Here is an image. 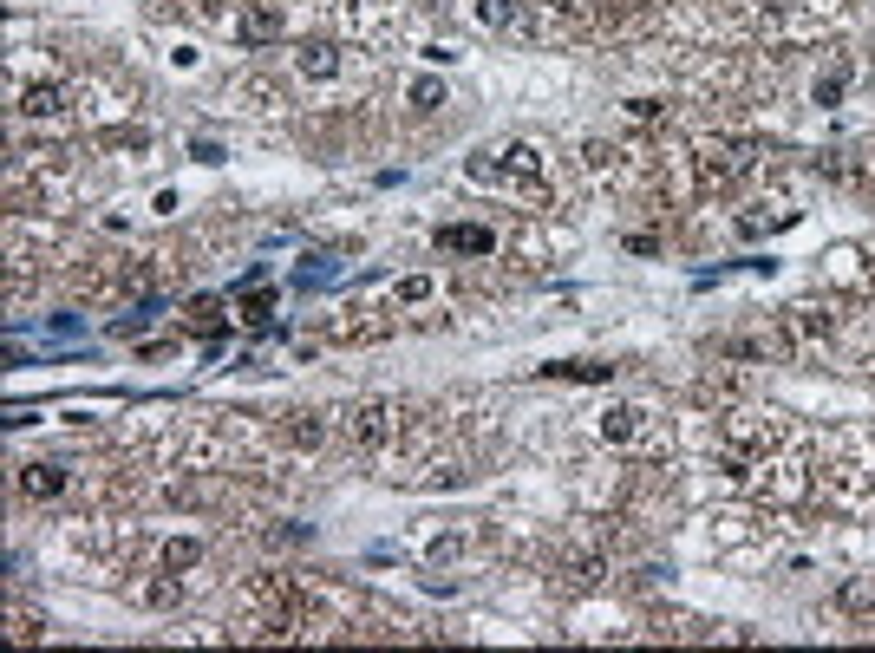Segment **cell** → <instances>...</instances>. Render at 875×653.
Here are the masks:
<instances>
[{
  "instance_id": "6da1fadb",
  "label": "cell",
  "mask_w": 875,
  "mask_h": 653,
  "mask_svg": "<svg viewBox=\"0 0 875 653\" xmlns=\"http://www.w3.org/2000/svg\"><path fill=\"white\" fill-rule=\"evenodd\" d=\"M471 170H477V177L510 183V190H523V196H542V190H549V164H542V151H536V144H523V138L497 144V151H477Z\"/></svg>"
},
{
  "instance_id": "7a4b0ae2",
  "label": "cell",
  "mask_w": 875,
  "mask_h": 653,
  "mask_svg": "<svg viewBox=\"0 0 875 653\" xmlns=\"http://www.w3.org/2000/svg\"><path fill=\"white\" fill-rule=\"evenodd\" d=\"M399 431H405V405H392V399H360V405L347 412L353 451H386Z\"/></svg>"
},
{
  "instance_id": "3957f363",
  "label": "cell",
  "mask_w": 875,
  "mask_h": 653,
  "mask_svg": "<svg viewBox=\"0 0 875 653\" xmlns=\"http://www.w3.org/2000/svg\"><path fill=\"white\" fill-rule=\"evenodd\" d=\"M751 144H738V138H706L699 144V177L712 183V190H732L738 177H751Z\"/></svg>"
},
{
  "instance_id": "277c9868",
  "label": "cell",
  "mask_w": 875,
  "mask_h": 653,
  "mask_svg": "<svg viewBox=\"0 0 875 653\" xmlns=\"http://www.w3.org/2000/svg\"><path fill=\"white\" fill-rule=\"evenodd\" d=\"M281 27H288V14H281L275 0H249V14L236 20V33L249 46H268V40H281Z\"/></svg>"
},
{
  "instance_id": "5b68a950",
  "label": "cell",
  "mask_w": 875,
  "mask_h": 653,
  "mask_svg": "<svg viewBox=\"0 0 875 653\" xmlns=\"http://www.w3.org/2000/svg\"><path fill=\"white\" fill-rule=\"evenodd\" d=\"M438 249H451V255H490V249H497V236H490L484 223H451V229H438Z\"/></svg>"
},
{
  "instance_id": "8992f818",
  "label": "cell",
  "mask_w": 875,
  "mask_h": 653,
  "mask_svg": "<svg viewBox=\"0 0 875 653\" xmlns=\"http://www.w3.org/2000/svg\"><path fill=\"white\" fill-rule=\"evenodd\" d=\"M59 105H66V85H59V79H33L27 92H20V112H27V118H53Z\"/></svg>"
},
{
  "instance_id": "52a82bcc",
  "label": "cell",
  "mask_w": 875,
  "mask_h": 653,
  "mask_svg": "<svg viewBox=\"0 0 875 653\" xmlns=\"http://www.w3.org/2000/svg\"><path fill=\"white\" fill-rule=\"evenodd\" d=\"M301 72L307 79H340V46L334 40H307L301 46Z\"/></svg>"
},
{
  "instance_id": "ba28073f",
  "label": "cell",
  "mask_w": 875,
  "mask_h": 653,
  "mask_svg": "<svg viewBox=\"0 0 875 653\" xmlns=\"http://www.w3.org/2000/svg\"><path fill=\"white\" fill-rule=\"evenodd\" d=\"M20 490L40 497V503H53L59 490H66V471H59V464H27V471H20Z\"/></svg>"
},
{
  "instance_id": "9c48e42d",
  "label": "cell",
  "mask_w": 875,
  "mask_h": 653,
  "mask_svg": "<svg viewBox=\"0 0 875 653\" xmlns=\"http://www.w3.org/2000/svg\"><path fill=\"white\" fill-rule=\"evenodd\" d=\"M601 438H608V445H634V438H640V412H634V405H608V412H601Z\"/></svg>"
},
{
  "instance_id": "30bf717a",
  "label": "cell",
  "mask_w": 875,
  "mask_h": 653,
  "mask_svg": "<svg viewBox=\"0 0 875 653\" xmlns=\"http://www.w3.org/2000/svg\"><path fill=\"white\" fill-rule=\"evenodd\" d=\"M196 562H203V542L196 536H170L164 542V569H196Z\"/></svg>"
},
{
  "instance_id": "8fae6325",
  "label": "cell",
  "mask_w": 875,
  "mask_h": 653,
  "mask_svg": "<svg viewBox=\"0 0 875 653\" xmlns=\"http://www.w3.org/2000/svg\"><path fill=\"white\" fill-rule=\"evenodd\" d=\"M138 601H144V608H177V601H183V582H177V569H170V575H164V582H151V588H138Z\"/></svg>"
},
{
  "instance_id": "7c38bea8",
  "label": "cell",
  "mask_w": 875,
  "mask_h": 653,
  "mask_svg": "<svg viewBox=\"0 0 875 653\" xmlns=\"http://www.w3.org/2000/svg\"><path fill=\"white\" fill-rule=\"evenodd\" d=\"M836 608H849V614H875V582H843V588H836Z\"/></svg>"
},
{
  "instance_id": "4fadbf2b",
  "label": "cell",
  "mask_w": 875,
  "mask_h": 653,
  "mask_svg": "<svg viewBox=\"0 0 875 653\" xmlns=\"http://www.w3.org/2000/svg\"><path fill=\"white\" fill-rule=\"evenodd\" d=\"M556 379H608L614 366H601V360H562V366H549Z\"/></svg>"
},
{
  "instance_id": "5bb4252c",
  "label": "cell",
  "mask_w": 875,
  "mask_h": 653,
  "mask_svg": "<svg viewBox=\"0 0 875 653\" xmlns=\"http://www.w3.org/2000/svg\"><path fill=\"white\" fill-rule=\"evenodd\" d=\"M791 327L804 340H817V334H830V314H817V307H791Z\"/></svg>"
},
{
  "instance_id": "9a60e30c",
  "label": "cell",
  "mask_w": 875,
  "mask_h": 653,
  "mask_svg": "<svg viewBox=\"0 0 875 653\" xmlns=\"http://www.w3.org/2000/svg\"><path fill=\"white\" fill-rule=\"evenodd\" d=\"M843 92H849V72H843V66L817 79V105H843Z\"/></svg>"
},
{
  "instance_id": "2e32d148",
  "label": "cell",
  "mask_w": 875,
  "mask_h": 653,
  "mask_svg": "<svg viewBox=\"0 0 875 653\" xmlns=\"http://www.w3.org/2000/svg\"><path fill=\"white\" fill-rule=\"evenodd\" d=\"M288 438H294V445H320V418L314 412H294L288 418Z\"/></svg>"
},
{
  "instance_id": "e0dca14e",
  "label": "cell",
  "mask_w": 875,
  "mask_h": 653,
  "mask_svg": "<svg viewBox=\"0 0 875 653\" xmlns=\"http://www.w3.org/2000/svg\"><path fill=\"white\" fill-rule=\"evenodd\" d=\"M412 105H418V112H438V105H445V85H438V79H418L412 85Z\"/></svg>"
},
{
  "instance_id": "ac0fdd59",
  "label": "cell",
  "mask_w": 875,
  "mask_h": 653,
  "mask_svg": "<svg viewBox=\"0 0 875 653\" xmlns=\"http://www.w3.org/2000/svg\"><path fill=\"white\" fill-rule=\"evenodd\" d=\"M588 170H595V177H608V170H614V157H621V151H614V144H588Z\"/></svg>"
},
{
  "instance_id": "d6986e66",
  "label": "cell",
  "mask_w": 875,
  "mask_h": 653,
  "mask_svg": "<svg viewBox=\"0 0 875 653\" xmlns=\"http://www.w3.org/2000/svg\"><path fill=\"white\" fill-rule=\"evenodd\" d=\"M425 294H431V275H405L399 281V301H425Z\"/></svg>"
},
{
  "instance_id": "ffe728a7",
  "label": "cell",
  "mask_w": 875,
  "mask_h": 653,
  "mask_svg": "<svg viewBox=\"0 0 875 653\" xmlns=\"http://www.w3.org/2000/svg\"><path fill=\"white\" fill-rule=\"evenodd\" d=\"M190 157H196V164H223V144L203 138V144H190Z\"/></svg>"
},
{
  "instance_id": "44dd1931",
  "label": "cell",
  "mask_w": 875,
  "mask_h": 653,
  "mask_svg": "<svg viewBox=\"0 0 875 653\" xmlns=\"http://www.w3.org/2000/svg\"><path fill=\"white\" fill-rule=\"evenodd\" d=\"M7 621H14V640H33V634H40V621H33V614H20V608L7 614Z\"/></svg>"
},
{
  "instance_id": "7402d4cb",
  "label": "cell",
  "mask_w": 875,
  "mask_h": 653,
  "mask_svg": "<svg viewBox=\"0 0 875 653\" xmlns=\"http://www.w3.org/2000/svg\"><path fill=\"white\" fill-rule=\"evenodd\" d=\"M425 7H431V0H425Z\"/></svg>"
}]
</instances>
